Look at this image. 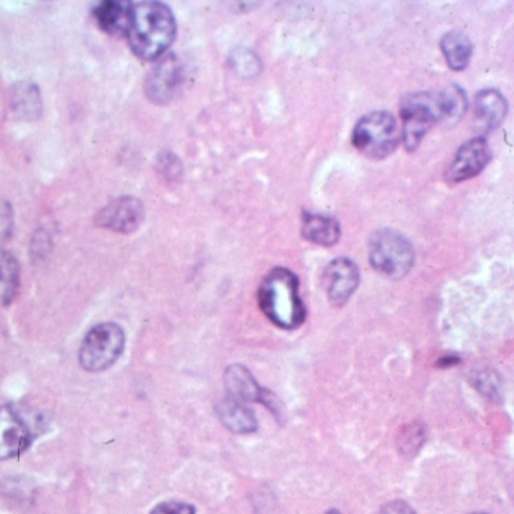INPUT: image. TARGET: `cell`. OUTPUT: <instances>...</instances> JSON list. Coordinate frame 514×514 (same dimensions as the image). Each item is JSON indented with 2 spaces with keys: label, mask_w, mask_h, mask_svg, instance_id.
I'll return each mask as SVG.
<instances>
[{
  "label": "cell",
  "mask_w": 514,
  "mask_h": 514,
  "mask_svg": "<svg viewBox=\"0 0 514 514\" xmlns=\"http://www.w3.org/2000/svg\"><path fill=\"white\" fill-rule=\"evenodd\" d=\"M174 14L160 2H141L130 7L127 38L133 53L144 61H156L175 40Z\"/></svg>",
  "instance_id": "cell-1"
},
{
  "label": "cell",
  "mask_w": 514,
  "mask_h": 514,
  "mask_svg": "<svg viewBox=\"0 0 514 514\" xmlns=\"http://www.w3.org/2000/svg\"><path fill=\"white\" fill-rule=\"evenodd\" d=\"M261 311L278 328H299L305 322L306 310L299 296V279L284 267H276L261 282L258 291Z\"/></svg>",
  "instance_id": "cell-2"
},
{
  "label": "cell",
  "mask_w": 514,
  "mask_h": 514,
  "mask_svg": "<svg viewBox=\"0 0 514 514\" xmlns=\"http://www.w3.org/2000/svg\"><path fill=\"white\" fill-rule=\"evenodd\" d=\"M44 421L22 404L0 406V460L22 456L43 433Z\"/></svg>",
  "instance_id": "cell-3"
},
{
  "label": "cell",
  "mask_w": 514,
  "mask_h": 514,
  "mask_svg": "<svg viewBox=\"0 0 514 514\" xmlns=\"http://www.w3.org/2000/svg\"><path fill=\"white\" fill-rule=\"evenodd\" d=\"M126 346V335L117 323H100L86 334L80 347V365L91 373L111 368L121 358Z\"/></svg>",
  "instance_id": "cell-4"
},
{
  "label": "cell",
  "mask_w": 514,
  "mask_h": 514,
  "mask_svg": "<svg viewBox=\"0 0 514 514\" xmlns=\"http://www.w3.org/2000/svg\"><path fill=\"white\" fill-rule=\"evenodd\" d=\"M401 117L404 123V145L415 151L421 141L438 121L444 120L441 98L435 92H412L401 103Z\"/></svg>",
  "instance_id": "cell-5"
},
{
  "label": "cell",
  "mask_w": 514,
  "mask_h": 514,
  "mask_svg": "<svg viewBox=\"0 0 514 514\" xmlns=\"http://www.w3.org/2000/svg\"><path fill=\"white\" fill-rule=\"evenodd\" d=\"M370 261L374 269L389 278H403L414 266V248L403 234L379 230L370 237Z\"/></svg>",
  "instance_id": "cell-6"
},
{
  "label": "cell",
  "mask_w": 514,
  "mask_h": 514,
  "mask_svg": "<svg viewBox=\"0 0 514 514\" xmlns=\"http://www.w3.org/2000/svg\"><path fill=\"white\" fill-rule=\"evenodd\" d=\"M397 121L388 112L365 115L353 130V145L371 159H385L397 148Z\"/></svg>",
  "instance_id": "cell-7"
},
{
  "label": "cell",
  "mask_w": 514,
  "mask_h": 514,
  "mask_svg": "<svg viewBox=\"0 0 514 514\" xmlns=\"http://www.w3.org/2000/svg\"><path fill=\"white\" fill-rule=\"evenodd\" d=\"M144 219V204L135 196H123L105 205L95 215L97 227L114 233L130 234L138 230Z\"/></svg>",
  "instance_id": "cell-8"
},
{
  "label": "cell",
  "mask_w": 514,
  "mask_h": 514,
  "mask_svg": "<svg viewBox=\"0 0 514 514\" xmlns=\"http://www.w3.org/2000/svg\"><path fill=\"white\" fill-rule=\"evenodd\" d=\"M184 82V68L177 56L168 55L148 74L145 92L157 105L174 100Z\"/></svg>",
  "instance_id": "cell-9"
},
{
  "label": "cell",
  "mask_w": 514,
  "mask_h": 514,
  "mask_svg": "<svg viewBox=\"0 0 514 514\" xmlns=\"http://www.w3.org/2000/svg\"><path fill=\"white\" fill-rule=\"evenodd\" d=\"M490 160V147L484 138H474L457 151L447 172L450 183H462L480 174Z\"/></svg>",
  "instance_id": "cell-10"
},
{
  "label": "cell",
  "mask_w": 514,
  "mask_h": 514,
  "mask_svg": "<svg viewBox=\"0 0 514 514\" xmlns=\"http://www.w3.org/2000/svg\"><path fill=\"white\" fill-rule=\"evenodd\" d=\"M326 291L334 305L341 306L355 293L359 285V270L352 260L337 258L329 264L325 275Z\"/></svg>",
  "instance_id": "cell-11"
},
{
  "label": "cell",
  "mask_w": 514,
  "mask_h": 514,
  "mask_svg": "<svg viewBox=\"0 0 514 514\" xmlns=\"http://www.w3.org/2000/svg\"><path fill=\"white\" fill-rule=\"evenodd\" d=\"M507 100L496 89H484L475 97V120L483 130H495L507 115Z\"/></svg>",
  "instance_id": "cell-12"
},
{
  "label": "cell",
  "mask_w": 514,
  "mask_h": 514,
  "mask_svg": "<svg viewBox=\"0 0 514 514\" xmlns=\"http://www.w3.org/2000/svg\"><path fill=\"white\" fill-rule=\"evenodd\" d=\"M225 386H227L230 397L234 400L248 403V401H263L267 404L266 392L260 388L257 380L246 370L243 365H231L225 371Z\"/></svg>",
  "instance_id": "cell-13"
},
{
  "label": "cell",
  "mask_w": 514,
  "mask_h": 514,
  "mask_svg": "<svg viewBox=\"0 0 514 514\" xmlns=\"http://www.w3.org/2000/svg\"><path fill=\"white\" fill-rule=\"evenodd\" d=\"M218 415L222 424L231 432L246 435L257 430V418L254 412L242 401L227 398L218 404Z\"/></svg>",
  "instance_id": "cell-14"
},
{
  "label": "cell",
  "mask_w": 514,
  "mask_h": 514,
  "mask_svg": "<svg viewBox=\"0 0 514 514\" xmlns=\"http://www.w3.org/2000/svg\"><path fill=\"white\" fill-rule=\"evenodd\" d=\"M340 225L331 216L305 213L302 219V236L320 246H334L340 240Z\"/></svg>",
  "instance_id": "cell-15"
},
{
  "label": "cell",
  "mask_w": 514,
  "mask_h": 514,
  "mask_svg": "<svg viewBox=\"0 0 514 514\" xmlns=\"http://www.w3.org/2000/svg\"><path fill=\"white\" fill-rule=\"evenodd\" d=\"M97 25L111 35L126 34L129 28L130 5L126 2L108 0L94 10Z\"/></svg>",
  "instance_id": "cell-16"
},
{
  "label": "cell",
  "mask_w": 514,
  "mask_h": 514,
  "mask_svg": "<svg viewBox=\"0 0 514 514\" xmlns=\"http://www.w3.org/2000/svg\"><path fill=\"white\" fill-rule=\"evenodd\" d=\"M11 106L13 111L23 120H35L40 118L43 111L40 89L34 83H17L11 92Z\"/></svg>",
  "instance_id": "cell-17"
},
{
  "label": "cell",
  "mask_w": 514,
  "mask_h": 514,
  "mask_svg": "<svg viewBox=\"0 0 514 514\" xmlns=\"http://www.w3.org/2000/svg\"><path fill=\"white\" fill-rule=\"evenodd\" d=\"M20 285V264L11 252L0 249V306L13 302Z\"/></svg>",
  "instance_id": "cell-18"
},
{
  "label": "cell",
  "mask_w": 514,
  "mask_h": 514,
  "mask_svg": "<svg viewBox=\"0 0 514 514\" xmlns=\"http://www.w3.org/2000/svg\"><path fill=\"white\" fill-rule=\"evenodd\" d=\"M441 49L453 70H465L468 67L472 56V43L463 32H448L442 38Z\"/></svg>",
  "instance_id": "cell-19"
},
{
  "label": "cell",
  "mask_w": 514,
  "mask_h": 514,
  "mask_svg": "<svg viewBox=\"0 0 514 514\" xmlns=\"http://www.w3.org/2000/svg\"><path fill=\"white\" fill-rule=\"evenodd\" d=\"M441 98L442 115L444 121L448 123H457L468 109V100H466L465 92L459 86L451 85L439 92Z\"/></svg>",
  "instance_id": "cell-20"
},
{
  "label": "cell",
  "mask_w": 514,
  "mask_h": 514,
  "mask_svg": "<svg viewBox=\"0 0 514 514\" xmlns=\"http://www.w3.org/2000/svg\"><path fill=\"white\" fill-rule=\"evenodd\" d=\"M231 68L239 76L251 79L261 71V62L255 53L248 49H237L230 58Z\"/></svg>",
  "instance_id": "cell-21"
},
{
  "label": "cell",
  "mask_w": 514,
  "mask_h": 514,
  "mask_svg": "<svg viewBox=\"0 0 514 514\" xmlns=\"http://www.w3.org/2000/svg\"><path fill=\"white\" fill-rule=\"evenodd\" d=\"M151 514H196L195 507L186 502L166 501L156 505Z\"/></svg>",
  "instance_id": "cell-22"
},
{
  "label": "cell",
  "mask_w": 514,
  "mask_h": 514,
  "mask_svg": "<svg viewBox=\"0 0 514 514\" xmlns=\"http://www.w3.org/2000/svg\"><path fill=\"white\" fill-rule=\"evenodd\" d=\"M377 514H418L407 502L392 501L383 505Z\"/></svg>",
  "instance_id": "cell-23"
},
{
  "label": "cell",
  "mask_w": 514,
  "mask_h": 514,
  "mask_svg": "<svg viewBox=\"0 0 514 514\" xmlns=\"http://www.w3.org/2000/svg\"><path fill=\"white\" fill-rule=\"evenodd\" d=\"M326 514H341L340 511H337V510H331V511H328V513Z\"/></svg>",
  "instance_id": "cell-24"
},
{
  "label": "cell",
  "mask_w": 514,
  "mask_h": 514,
  "mask_svg": "<svg viewBox=\"0 0 514 514\" xmlns=\"http://www.w3.org/2000/svg\"><path fill=\"white\" fill-rule=\"evenodd\" d=\"M474 514H486V513H474Z\"/></svg>",
  "instance_id": "cell-25"
}]
</instances>
